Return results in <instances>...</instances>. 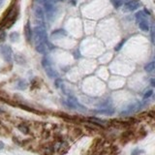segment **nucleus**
<instances>
[{
  "label": "nucleus",
  "instance_id": "f257e3e1",
  "mask_svg": "<svg viewBox=\"0 0 155 155\" xmlns=\"http://www.w3.org/2000/svg\"><path fill=\"white\" fill-rule=\"evenodd\" d=\"M33 39L35 42V45L42 43L48 42V34L45 26L43 24H39V25L34 27L33 30Z\"/></svg>",
  "mask_w": 155,
  "mask_h": 155
},
{
  "label": "nucleus",
  "instance_id": "f03ea898",
  "mask_svg": "<svg viewBox=\"0 0 155 155\" xmlns=\"http://www.w3.org/2000/svg\"><path fill=\"white\" fill-rule=\"evenodd\" d=\"M0 55L2 56L3 59L6 62L12 61V50L11 48L7 45L0 46Z\"/></svg>",
  "mask_w": 155,
  "mask_h": 155
},
{
  "label": "nucleus",
  "instance_id": "7ed1b4c3",
  "mask_svg": "<svg viewBox=\"0 0 155 155\" xmlns=\"http://www.w3.org/2000/svg\"><path fill=\"white\" fill-rule=\"evenodd\" d=\"M140 6V3L138 0H130V1L126 2L124 4V6L122 8V11L124 13H128V12H133L135 10L139 9Z\"/></svg>",
  "mask_w": 155,
  "mask_h": 155
},
{
  "label": "nucleus",
  "instance_id": "20e7f679",
  "mask_svg": "<svg viewBox=\"0 0 155 155\" xmlns=\"http://www.w3.org/2000/svg\"><path fill=\"white\" fill-rule=\"evenodd\" d=\"M67 106L69 107L71 109H79V110H85V108L82 105H81L79 102H78L77 98L74 96H69L68 97V100H67Z\"/></svg>",
  "mask_w": 155,
  "mask_h": 155
},
{
  "label": "nucleus",
  "instance_id": "39448f33",
  "mask_svg": "<svg viewBox=\"0 0 155 155\" xmlns=\"http://www.w3.org/2000/svg\"><path fill=\"white\" fill-rule=\"evenodd\" d=\"M44 8H45V11L47 13V17L48 18H51V17L53 16V12H54V7L51 1L48 0H45L44 1Z\"/></svg>",
  "mask_w": 155,
  "mask_h": 155
},
{
  "label": "nucleus",
  "instance_id": "423d86ee",
  "mask_svg": "<svg viewBox=\"0 0 155 155\" xmlns=\"http://www.w3.org/2000/svg\"><path fill=\"white\" fill-rule=\"evenodd\" d=\"M24 36H25V40L27 43L31 42L32 39V31H31V26H30V22L27 21L26 24L24 25Z\"/></svg>",
  "mask_w": 155,
  "mask_h": 155
},
{
  "label": "nucleus",
  "instance_id": "0eeeda50",
  "mask_svg": "<svg viewBox=\"0 0 155 155\" xmlns=\"http://www.w3.org/2000/svg\"><path fill=\"white\" fill-rule=\"evenodd\" d=\"M66 35H67L66 31L64 30V29L60 28V29H57V30H55V31H53L51 36V39H53V40H58V39H61L63 37H65Z\"/></svg>",
  "mask_w": 155,
  "mask_h": 155
},
{
  "label": "nucleus",
  "instance_id": "6e6552de",
  "mask_svg": "<svg viewBox=\"0 0 155 155\" xmlns=\"http://www.w3.org/2000/svg\"><path fill=\"white\" fill-rule=\"evenodd\" d=\"M44 69H45L47 75L48 76V78H51V79H56L58 77V73L53 69V67L51 65H48L47 67H44Z\"/></svg>",
  "mask_w": 155,
  "mask_h": 155
},
{
  "label": "nucleus",
  "instance_id": "1a4fd4ad",
  "mask_svg": "<svg viewBox=\"0 0 155 155\" xmlns=\"http://www.w3.org/2000/svg\"><path fill=\"white\" fill-rule=\"evenodd\" d=\"M34 13H35V17L37 18V21H39L41 23H43V21H44V11H43V9L41 7L37 6L35 8V10H34Z\"/></svg>",
  "mask_w": 155,
  "mask_h": 155
},
{
  "label": "nucleus",
  "instance_id": "9d476101",
  "mask_svg": "<svg viewBox=\"0 0 155 155\" xmlns=\"http://www.w3.org/2000/svg\"><path fill=\"white\" fill-rule=\"evenodd\" d=\"M139 24V28L143 32H147L149 30V24H148V21H147V18L145 19H143V21H140L138 22Z\"/></svg>",
  "mask_w": 155,
  "mask_h": 155
},
{
  "label": "nucleus",
  "instance_id": "9b49d317",
  "mask_svg": "<svg viewBox=\"0 0 155 155\" xmlns=\"http://www.w3.org/2000/svg\"><path fill=\"white\" fill-rule=\"evenodd\" d=\"M96 113H98V114H109V115H111V114H114V109H111V108H105V109H102V110H96Z\"/></svg>",
  "mask_w": 155,
  "mask_h": 155
},
{
  "label": "nucleus",
  "instance_id": "f8f14e48",
  "mask_svg": "<svg viewBox=\"0 0 155 155\" xmlns=\"http://www.w3.org/2000/svg\"><path fill=\"white\" fill-rule=\"evenodd\" d=\"M9 38L12 42H18L19 40V35H18V32H12L11 34H10Z\"/></svg>",
  "mask_w": 155,
  "mask_h": 155
},
{
  "label": "nucleus",
  "instance_id": "ddd939ff",
  "mask_svg": "<svg viewBox=\"0 0 155 155\" xmlns=\"http://www.w3.org/2000/svg\"><path fill=\"white\" fill-rule=\"evenodd\" d=\"M147 18V17H145V13L140 11L139 13L136 14V19H137V21L139 22L140 21H143V19H145Z\"/></svg>",
  "mask_w": 155,
  "mask_h": 155
},
{
  "label": "nucleus",
  "instance_id": "4468645a",
  "mask_svg": "<svg viewBox=\"0 0 155 155\" xmlns=\"http://www.w3.org/2000/svg\"><path fill=\"white\" fill-rule=\"evenodd\" d=\"M110 2L114 8H119L121 5H123V0H110Z\"/></svg>",
  "mask_w": 155,
  "mask_h": 155
},
{
  "label": "nucleus",
  "instance_id": "2eb2a0df",
  "mask_svg": "<svg viewBox=\"0 0 155 155\" xmlns=\"http://www.w3.org/2000/svg\"><path fill=\"white\" fill-rule=\"evenodd\" d=\"M89 120L92 121V122L96 123V124H98V125H104L106 123V121L99 119V118H96V117H91V118H89Z\"/></svg>",
  "mask_w": 155,
  "mask_h": 155
},
{
  "label": "nucleus",
  "instance_id": "dca6fc26",
  "mask_svg": "<svg viewBox=\"0 0 155 155\" xmlns=\"http://www.w3.org/2000/svg\"><path fill=\"white\" fill-rule=\"evenodd\" d=\"M154 66H155L154 62H150L149 64H147V66L144 67V70L147 72H152L153 69H154Z\"/></svg>",
  "mask_w": 155,
  "mask_h": 155
},
{
  "label": "nucleus",
  "instance_id": "f3484780",
  "mask_svg": "<svg viewBox=\"0 0 155 155\" xmlns=\"http://www.w3.org/2000/svg\"><path fill=\"white\" fill-rule=\"evenodd\" d=\"M18 129H19V131H21V132H22L24 134H28V132H29V129L26 127L25 125H23V124L18 125Z\"/></svg>",
  "mask_w": 155,
  "mask_h": 155
},
{
  "label": "nucleus",
  "instance_id": "a211bd4d",
  "mask_svg": "<svg viewBox=\"0 0 155 155\" xmlns=\"http://www.w3.org/2000/svg\"><path fill=\"white\" fill-rule=\"evenodd\" d=\"M42 65H43V67H47V66L51 65V61L48 60V58H43V59H42Z\"/></svg>",
  "mask_w": 155,
  "mask_h": 155
},
{
  "label": "nucleus",
  "instance_id": "6ab92c4d",
  "mask_svg": "<svg viewBox=\"0 0 155 155\" xmlns=\"http://www.w3.org/2000/svg\"><path fill=\"white\" fill-rule=\"evenodd\" d=\"M152 93H153V90H148L147 92H145V94L143 95V99H147V98H149V97L152 95Z\"/></svg>",
  "mask_w": 155,
  "mask_h": 155
},
{
  "label": "nucleus",
  "instance_id": "aec40b11",
  "mask_svg": "<svg viewBox=\"0 0 155 155\" xmlns=\"http://www.w3.org/2000/svg\"><path fill=\"white\" fill-rule=\"evenodd\" d=\"M140 152H142V151H140V149H135L134 151L132 152V155H138V154H140Z\"/></svg>",
  "mask_w": 155,
  "mask_h": 155
},
{
  "label": "nucleus",
  "instance_id": "412c9836",
  "mask_svg": "<svg viewBox=\"0 0 155 155\" xmlns=\"http://www.w3.org/2000/svg\"><path fill=\"white\" fill-rule=\"evenodd\" d=\"M3 2H4V0H0V6H1V5L3 4Z\"/></svg>",
  "mask_w": 155,
  "mask_h": 155
},
{
  "label": "nucleus",
  "instance_id": "4be33fe9",
  "mask_svg": "<svg viewBox=\"0 0 155 155\" xmlns=\"http://www.w3.org/2000/svg\"><path fill=\"white\" fill-rule=\"evenodd\" d=\"M151 84L152 86H154V80H151Z\"/></svg>",
  "mask_w": 155,
  "mask_h": 155
},
{
  "label": "nucleus",
  "instance_id": "5701e85b",
  "mask_svg": "<svg viewBox=\"0 0 155 155\" xmlns=\"http://www.w3.org/2000/svg\"><path fill=\"white\" fill-rule=\"evenodd\" d=\"M60 1H63V0H60Z\"/></svg>",
  "mask_w": 155,
  "mask_h": 155
}]
</instances>
